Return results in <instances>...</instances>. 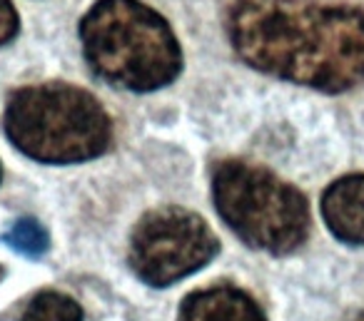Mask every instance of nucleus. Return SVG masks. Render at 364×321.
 <instances>
[{"label":"nucleus","mask_w":364,"mask_h":321,"mask_svg":"<svg viewBox=\"0 0 364 321\" xmlns=\"http://www.w3.org/2000/svg\"><path fill=\"white\" fill-rule=\"evenodd\" d=\"M177 321H267L255 299L230 284L210 286L182 301Z\"/></svg>","instance_id":"obj_7"},{"label":"nucleus","mask_w":364,"mask_h":321,"mask_svg":"<svg viewBox=\"0 0 364 321\" xmlns=\"http://www.w3.org/2000/svg\"><path fill=\"white\" fill-rule=\"evenodd\" d=\"M357 321H364V311H362V314L357 316Z\"/></svg>","instance_id":"obj_11"},{"label":"nucleus","mask_w":364,"mask_h":321,"mask_svg":"<svg viewBox=\"0 0 364 321\" xmlns=\"http://www.w3.org/2000/svg\"><path fill=\"white\" fill-rule=\"evenodd\" d=\"M21 321H82V309L60 291H43L28 304Z\"/></svg>","instance_id":"obj_8"},{"label":"nucleus","mask_w":364,"mask_h":321,"mask_svg":"<svg viewBox=\"0 0 364 321\" xmlns=\"http://www.w3.org/2000/svg\"><path fill=\"white\" fill-rule=\"evenodd\" d=\"M225 28L255 70L322 92L364 82V11L322 0H228Z\"/></svg>","instance_id":"obj_1"},{"label":"nucleus","mask_w":364,"mask_h":321,"mask_svg":"<svg viewBox=\"0 0 364 321\" xmlns=\"http://www.w3.org/2000/svg\"><path fill=\"white\" fill-rule=\"evenodd\" d=\"M220 249L203 217L180 207H165L137 222L130 239V266L145 284L170 286L203 269Z\"/></svg>","instance_id":"obj_5"},{"label":"nucleus","mask_w":364,"mask_h":321,"mask_svg":"<svg viewBox=\"0 0 364 321\" xmlns=\"http://www.w3.org/2000/svg\"><path fill=\"white\" fill-rule=\"evenodd\" d=\"M6 132L28 157L46 165H73L102 155L112 125L90 92L68 82H46L13 92Z\"/></svg>","instance_id":"obj_3"},{"label":"nucleus","mask_w":364,"mask_h":321,"mask_svg":"<svg viewBox=\"0 0 364 321\" xmlns=\"http://www.w3.org/2000/svg\"><path fill=\"white\" fill-rule=\"evenodd\" d=\"M213 195L225 224L255 249L289 254L307 241V200L264 167L242 160L223 162L215 170Z\"/></svg>","instance_id":"obj_4"},{"label":"nucleus","mask_w":364,"mask_h":321,"mask_svg":"<svg viewBox=\"0 0 364 321\" xmlns=\"http://www.w3.org/2000/svg\"><path fill=\"white\" fill-rule=\"evenodd\" d=\"M3 239H6V244H11L13 249L26 256H43L50 249V234H48V229L38 219H31V217L18 219L11 227V232L3 234Z\"/></svg>","instance_id":"obj_9"},{"label":"nucleus","mask_w":364,"mask_h":321,"mask_svg":"<svg viewBox=\"0 0 364 321\" xmlns=\"http://www.w3.org/2000/svg\"><path fill=\"white\" fill-rule=\"evenodd\" d=\"M80 40L90 67L112 85L150 92L180 75L175 33L140 0H97L80 23Z\"/></svg>","instance_id":"obj_2"},{"label":"nucleus","mask_w":364,"mask_h":321,"mask_svg":"<svg viewBox=\"0 0 364 321\" xmlns=\"http://www.w3.org/2000/svg\"><path fill=\"white\" fill-rule=\"evenodd\" d=\"M0 276H3V269H0Z\"/></svg>","instance_id":"obj_12"},{"label":"nucleus","mask_w":364,"mask_h":321,"mask_svg":"<svg viewBox=\"0 0 364 321\" xmlns=\"http://www.w3.org/2000/svg\"><path fill=\"white\" fill-rule=\"evenodd\" d=\"M322 217L337 239L364 244V175L332 182L322 195Z\"/></svg>","instance_id":"obj_6"},{"label":"nucleus","mask_w":364,"mask_h":321,"mask_svg":"<svg viewBox=\"0 0 364 321\" xmlns=\"http://www.w3.org/2000/svg\"><path fill=\"white\" fill-rule=\"evenodd\" d=\"M18 28H21V23H18V13L13 3L11 0H0V45L11 43L18 36Z\"/></svg>","instance_id":"obj_10"}]
</instances>
